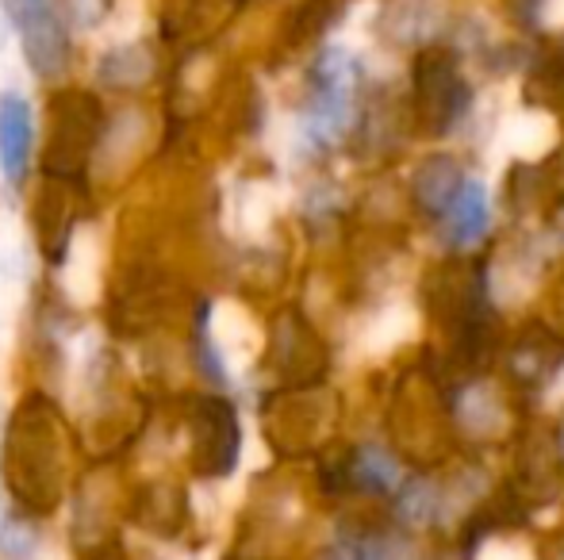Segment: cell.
Segmentation results:
<instances>
[{
	"label": "cell",
	"mask_w": 564,
	"mask_h": 560,
	"mask_svg": "<svg viewBox=\"0 0 564 560\" xmlns=\"http://www.w3.org/2000/svg\"><path fill=\"white\" fill-rule=\"evenodd\" d=\"M357 89H361V69L357 58L341 46H327L312 66V92H307L304 135L315 146L338 142L354 123Z\"/></svg>",
	"instance_id": "1"
},
{
	"label": "cell",
	"mask_w": 564,
	"mask_h": 560,
	"mask_svg": "<svg viewBox=\"0 0 564 560\" xmlns=\"http://www.w3.org/2000/svg\"><path fill=\"white\" fill-rule=\"evenodd\" d=\"M468 105H473V89L460 74L457 54L446 46H426L411 66V108L419 128H426L431 135H449L465 120Z\"/></svg>",
	"instance_id": "2"
},
{
	"label": "cell",
	"mask_w": 564,
	"mask_h": 560,
	"mask_svg": "<svg viewBox=\"0 0 564 560\" xmlns=\"http://www.w3.org/2000/svg\"><path fill=\"white\" fill-rule=\"evenodd\" d=\"M4 15L15 28L39 77H58L69 62V35L54 0H4Z\"/></svg>",
	"instance_id": "3"
},
{
	"label": "cell",
	"mask_w": 564,
	"mask_h": 560,
	"mask_svg": "<svg viewBox=\"0 0 564 560\" xmlns=\"http://www.w3.org/2000/svg\"><path fill=\"white\" fill-rule=\"evenodd\" d=\"M468 173L453 154H431L411 169V204L423 211L431 223H442L449 216V208L457 204V196L465 193Z\"/></svg>",
	"instance_id": "4"
},
{
	"label": "cell",
	"mask_w": 564,
	"mask_h": 560,
	"mask_svg": "<svg viewBox=\"0 0 564 560\" xmlns=\"http://www.w3.org/2000/svg\"><path fill=\"white\" fill-rule=\"evenodd\" d=\"M238 419L227 399H204L200 419H196V461L208 476H227L238 461Z\"/></svg>",
	"instance_id": "5"
},
{
	"label": "cell",
	"mask_w": 564,
	"mask_h": 560,
	"mask_svg": "<svg viewBox=\"0 0 564 560\" xmlns=\"http://www.w3.org/2000/svg\"><path fill=\"white\" fill-rule=\"evenodd\" d=\"M31 146H35L31 105L20 92H4L0 97V173L12 188H20L23 177H28Z\"/></svg>",
	"instance_id": "6"
},
{
	"label": "cell",
	"mask_w": 564,
	"mask_h": 560,
	"mask_svg": "<svg viewBox=\"0 0 564 560\" xmlns=\"http://www.w3.org/2000/svg\"><path fill=\"white\" fill-rule=\"evenodd\" d=\"M564 365V338L550 334L542 327H530L519 342L507 353V373L514 384L522 388H542L557 376V369Z\"/></svg>",
	"instance_id": "7"
},
{
	"label": "cell",
	"mask_w": 564,
	"mask_h": 560,
	"mask_svg": "<svg viewBox=\"0 0 564 560\" xmlns=\"http://www.w3.org/2000/svg\"><path fill=\"white\" fill-rule=\"evenodd\" d=\"M442 231H446V242L457 250H468L488 234L491 227V208H488V193H484L480 180H468L465 193L457 196V204L449 208V216L442 219Z\"/></svg>",
	"instance_id": "8"
},
{
	"label": "cell",
	"mask_w": 564,
	"mask_h": 560,
	"mask_svg": "<svg viewBox=\"0 0 564 560\" xmlns=\"http://www.w3.org/2000/svg\"><path fill=\"white\" fill-rule=\"evenodd\" d=\"M442 499L446 495L431 476H408L400 492H395V518H400L403 530L408 526H431L442 515Z\"/></svg>",
	"instance_id": "9"
},
{
	"label": "cell",
	"mask_w": 564,
	"mask_h": 560,
	"mask_svg": "<svg viewBox=\"0 0 564 560\" xmlns=\"http://www.w3.org/2000/svg\"><path fill=\"white\" fill-rule=\"evenodd\" d=\"M457 415H460V426L473 430L476 438H491V430L499 426V404L491 396L488 384L473 381L465 392H460V404H457Z\"/></svg>",
	"instance_id": "10"
},
{
	"label": "cell",
	"mask_w": 564,
	"mask_h": 560,
	"mask_svg": "<svg viewBox=\"0 0 564 560\" xmlns=\"http://www.w3.org/2000/svg\"><path fill=\"white\" fill-rule=\"evenodd\" d=\"M39 549V534L28 523H4L0 526V553L12 560H31Z\"/></svg>",
	"instance_id": "11"
},
{
	"label": "cell",
	"mask_w": 564,
	"mask_h": 560,
	"mask_svg": "<svg viewBox=\"0 0 564 560\" xmlns=\"http://www.w3.org/2000/svg\"><path fill=\"white\" fill-rule=\"evenodd\" d=\"M557 461L564 464V419H561V426H557Z\"/></svg>",
	"instance_id": "12"
},
{
	"label": "cell",
	"mask_w": 564,
	"mask_h": 560,
	"mask_svg": "<svg viewBox=\"0 0 564 560\" xmlns=\"http://www.w3.org/2000/svg\"><path fill=\"white\" fill-rule=\"evenodd\" d=\"M0 526H4V515H0Z\"/></svg>",
	"instance_id": "13"
}]
</instances>
